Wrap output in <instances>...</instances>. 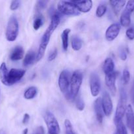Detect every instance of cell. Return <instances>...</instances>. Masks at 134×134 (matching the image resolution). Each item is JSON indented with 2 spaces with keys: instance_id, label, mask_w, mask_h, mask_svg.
<instances>
[{
  "instance_id": "836d02e7",
  "label": "cell",
  "mask_w": 134,
  "mask_h": 134,
  "mask_svg": "<svg viewBox=\"0 0 134 134\" xmlns=\"http://www.w3.org/2000/svg\"><path fill=\"white\" fill-rule=\"evenodd\" d=\"M20 5V1H17V0H15V1H13L11 3L10 5V9L11 10H15L19 7Z\"/></svg>"
},
{
  "instance_id": "8d00e7d4",
  "label": "cell",
  "mask_w": 134,
  "mask_h": 134,
  "mask_svg": "<svg viewBox=\"0 0 134 134\" xmlns=\"http://www.w3.org/2000/svg\"><path fill=\"white\" fill-rule=\"evenodd\" d=\"M30 116L28 114V113L24 114L23 116V119H22V123H23L24 124H27V123L28 122L29 120H30Z\"/></svg>"
},
{
  "instance_id": "74e56055",
  "label": "cell",
  "mask_w": 134,
  "mask_h": 134,
  "mask_svg": "<svg viewBox=\"0 0 134 134\" xmlns=\"http://www.w3.org/2000/svg\"><path fill=\"white\" fill-rule=\"evenodd\" d=\"M131 98H132V102L134 103V90L132 88V94H131Z\"/></svg>"
},
{
  "instance_id": "ffe728a7",
  "label": "cell",
  "mask_w": 134,
  "mask_h": 134,
  "mask_svg": "<svg viewBox=\"0 0 134 134\" xmlns=\"http://www.w3.org/2000/svg\"><path fill=\"white\" fill-rule=\"evenodd\" d=\"M37 54L34 51H30L28 52L25 56L24 59L23 61V65L24 66H28L32 64L36 60Z\"/></svg>"
},
{
  "instance_id": "9c48e42d",
  "label": "cell",
  "mask_w": 134,
  "mask_h": 134,
  "mask_svg": "<svg viewBox=\"0 0 134 134\" xmlns=\"http://www.w3.org/2000/svg\"><path fill=\"white\" fill-rule=\"evenodd\" d=\"M89 85L91 95L93 97H96L99 95L101 90V81L99 77L96 73L91 74L89 79Z\"/></svg>"
},
{
  "instance_id": "b9f144b4",
  "label": "cell",
  "mask_w": 134,
  "mask_h": 134,
  "mask_svg": "<svg viewBox=\"0 0 134 134\" xmlns=\"http://www.w3.org/2000/svg\"><path fill=\"white\" fill-rule=\"evenodd\" d=\"M133 90H134V84H133Z\"/></svg>"
},
{
  "instance_id": "ba28073f",
  "label": "cell",
  "mask_w": 134,
  "mask_h": 134,
  "mask_svg": "<svg viewBox=\"0 0 134 134\" xmlns=\"http://www.w3.org/2000/svg\"><path fill=\"white\" fill-rule=\"evenodd\" d=\"M25 73L26 71L24 69H14V68L10 69L8 73L7 86H11L18 82L24 77Z\"/></svg>"
},
{
  "instance_id": "277c9868",
  "label": "cell",
  "mask_w": 134,
  "mask_h": 134,
  "mask_svg": "<svg viewBox=\"0 0 134 134\" xmlns=\"http://www.w3.org/2000/svg\"><path fill=\"white\" fill-rule=\"evenodd\" d=\"M19 31V26L17 18L14 16H11L8 21L7 26L5 37L8 41H14L17 38Z\"/></svg>"
},
{
  "instance_id": "7c38bea8",
  "label": "cell",
  "mask_w": 134,
  "mask_h": 134,
  "mask_svg": "<svg viewBox=\"0 0 134 134\" xmlns=\"http://www.w3.org/2000/svg\"><path fill=\"white\" fill-rule=\"evenodd\" d=\"M120 31V26L118 23H114L110 25L105 33V37L108 41H112L118 37Z\"/></svg>"
},
{
  "instance_id": "d6a6232c",
  "label": "cell",
  "mask_w": 134,
  "mask_h": 134,
  "mask_svg": "<svg viewBox=\"0 0 134 134\" xmlns=\"http://www.w3.org/2000/svg\"><path fill=\"white\" fill-rule=\"evenodd\" d=\"M119 56L122 60H126L127 59V50L126 48L122 47L120 48Z\"/></svg>"
},
{
  "instance_id": "8fae6325",
  "label": "cell",
  "mask_w": 134,
  "mask_h": 134,
  "mask_svg": "<svg viewBox=\"0 0 134 134\" xmlns=\"http://www.w3.org/2000/svg\"><path fill=\"white\" fill-rule=\"evenodd\" d=\"M118 72L114 71L110 74L105 75V83L106 86L110 90V92L112 96H115L116 93V80L118 77Z\"/></svg>"
},
{
  "instance_id": "484cf974",
  "label": "cell",
  "mask_w": 134,
  "mask_h": 134,
  "mask_svg": "<svg viewBox=\"0 0 134 134\" xmlns=\"http://www.w3.org/2000/svg\"><path fill=\"white\" fill-rule=\"evenodd\" d=\"M43 18L42 16L38 15L36 16L34 20V23H33V27L35 30H38L40 28L41 26L43 25Z\"/></svg>"
},
{
  "instance_id": "f35d334b",
  "label": "cell",
  "mask_w": 134,
  "mask_h": 134,
  "mask_svg": "<svg viewBox=\"0 0 134 134\" xmlns=\"http://www.w3.org/2000/svg\"><path fill=\"white\" fill-rule=\"evenodd\" d=\"M0 134H6V133L3 129H1L0 130Z\"/></svg>"
},
{
  "instance_id": "7402d4cb",
  "label": "cell",
  "mask_w": 134,
  "mask_h": 134,
  "mask_svg": "<svg viewBox=\"0 0 134 134\" xmlns=\"http://www.w3.org/2000/svg\"><path fill=\"white\" fill-rule=\"evenodd\" d=\"M70 30L69 28H66L63 31L61 34L62 43H63V47L64 51H66L68 47V35H69Z\"/></svg>"
},
{
  "instance_id": "4316f807",
  "label": "cell",
  "mask_w": 134,
  "mask_h": 134,
  "mask_svg": "<svg viewBox=\"0 0 134 134\" xmlns=\"http://www.w3.org/2000/svg\"><path fill=\"white\" fill-rule=\"evenodd\" d=\"M106 10H107V7L105 4H100L97 7V10H96V15L99 18H101L106 13Z\"/></svg>"
},
{
  "instance_id": "f546056e",
  "label": "cell",
  "mask_w": 134,
  "mask_h": 134,
  "mask_svg": "<svg viewBox=\"0 0 134 134\" xmlns=\"http://www.w3.org/2000/svg\"><path fill=\"white\" fill-rule=\"evenodd\" d=\"M130 79V71L127 69H124L123 71V73H122V80H123V82L125 85H127L129 82Z\"/></svg>"
},
{
  "instance_id": "4fadbf2b",
  "label": "cell",
  "mask_w": 134,
  "mask_h": 134,
  "mask_svg": "<svg viewBox=\"0 0 134 134\" xmlns=\"http://www.w3.org/2000/svg\"><path fill=\"white\" fill-rule=\"evenodd\" d=\"M78 10L82 13H88L90 11L93 5V2L91 0L87 1H72Z\"/></svg>"
},
{
  "instance_id": "5b68a950",
  "label": "cell",
  "mask_w": 134,
  "mask_h": 134,
  "mask_svg": "<svg viewBox=\"0 0 134 134\" xmlns=\"http://www.w3.org/2000/svg\"><path fill=\"white\" fill-rule=\"evenodd\" d=\"M57 9L60 13L67 16H78L80 14L72 1H60L57 4Z\"/></svg>"
},
{
  "instance_id": "e575fe53",
  "label": "cell",
  "mask_w": 134,
  "mask_h": 134,
  "mask_svg": "<svg viewBox=\"0 0 134 134\" xmlns=\"http://www.w3.org/2000/svg\"><path fill=\"white\" fill-rule=\"evenodd\" d=\"M56 55H57V50H56V48H55L53 51L50 52L48 56V61L51 62L55 60L56 57Z\"/></svg>"
},
{
  "instance_id": "7a4b0ae2",
  "label": "cell",
  "mask_w": 134,
  "mask_h": 134,
  "mask_svg": "<svg viewBox=\"0 0 134 134\" xmlns=\"http://www.w3.org/2000/svg\"><path fill=\"white\" fill-rule=\"evenodd\" d=\"M83 81V74L81 71L76 70L71 76L69 92L66 95L68 100H74L77 97Z\"/></svg>"
},
{
  "instance_id": "e0dca14e",
  "label": "cell",
  "mask_w": 134,
  "mask_h": 134,
  "mask_svg": "<svg viewBox=\"0 0 134 134\" xmlns=\"http://www.w3.org/2000/svg\"><path fill=\"white\" fill-rule=\"evenodd\" d=\"M102 69H103V71L105 73V75H106L110 74V73L114 72V63L112 59L110 58H107L105 60L103 64V67H102Z\"/></svg>"
},
{
  "instance_id": "30bf717a",
  "label": "cell",
  "mask_w": 134,
  "mask_h": 134,
  "mask_svg": "<svg viewBox=\"0 0 134 134\" xmlns=\"http://www.w3.org/2000/svg\"><path fill=\"white\" fill-rule=\"evenodd\" d=\"M101 103H102L104 114L106 116H110L113 110L112 102L110 95L105 91L103 92V95L101 99Z\"/></svg>"
},
{
  "instance_id": "6da1fadb",
  "label": "cell",
  "mask_w": 134,
  "mask_h": 134,
  "mask_svg": "<svg viewBox=\"0 0 134 134\" xmlns=\"http://www.w3.org/2000/svg\"><path fill=\"white\" fill-rule=\"evenodd\" d=\"M60 22V15L57 12L55 11L51 14V21L50 22L49 26H48L47 29L42 36L41 39L40 44H39V48H38V53H37L36 61H39L44 56L46 48L49 44L51 36L53 34V31H55L58 27Z\"/></svg>"
},
{
  "instance_id": "52a82bcc",
  "label": "cell",
  "mask_w": 134,
  "mask_h": 134,
  "mask_svg": "<svg viewBox=\"0 0 134 134\" xmlns=\"http://www.w3.org/2000/svg\"><path fill=\"white\" fill-rule=\"evenodd\" d=\"M71 74L69 71L64 70L60 73L59 77V86L60 91L66 95L69 92L70 85Z\"/></svg>"
},
{
  "instance_id": "44dd1931",
  "label": "cell",
  "mask_w": 134,
  "mask_h": 134,
  "mask_svg": "<svg viewBox=\"0 0 134 134\" xmlns=\"http://www.w3.org/2000/svg\"><path fill=\"white\" fill-rule=\"evenodd\" d=\"M8 73H9V71H8L5 63H1V65H0V79H1V82L5 86H7Z\"/></svg>"
},
{
  "instance_id": "2e32d148",
  "label": "cell",
  "mask_w": 134,
  "mask_h": 134,
  "mask_svg": "<svg viewBox=\"0 0 134 134\" xmlns=\"http://www.w3.org/2000/svg\"><path fill=\"white\" fill-rule=\"evenodd\" d=\"M24 57V49L20 46L14 47L10 54V59L13 61H18Z\"/></svg>"
},
{
  "instance_id": "9a60e30c",
  "label": "cell",
  "mask_w": 134,
  "mask_h": 134,
  "mask_svg": "<svg viewBox=\"0 0 134 134\" xmlns=\"http://www.w3.org/2000/svg\"><path fill=\"white\" fill-rule=\"evenodd\" d=\"M126 123L129 129L131 130L134 128V112L131 105H127L126 111Z\"/></svg>"
},
{
  "instance_id": "4dcf8cb0",
  "label": "cell",
  "mask_w": 134,
  "mask_h": 134,
  "mask_svg": "<svg viewBox=\"0 0 134 134\" xmlns=\"http://www.w3.org/2000/svg\"><path fill=\"white\" fill-rule=\"evenodd\" d=\"M76 108L79 110V111H81L84 109L85 107V103H84V101L81 99V97L78 96L76 100Z\"/></svg>"
},
{
  "instance_id": "ac0fdd59",
  "label": "cell",
  "mask_w": 134,
  "mask_h": 134,
  "mask_svg": "<svg viewBox=\"0 0 134 134\" xmlns=\"http://www.w3.org/2000/svg\"><path fill=\"white\" fill-rule=\"evenodd\" d=\"M109 3H110V5H111L114 13L116 15H118L120 12L121 11V10L122 9V8L126 5V1H123V0H118V1L113 0V1H110Z\"/></svg>"
},
{
  "instance_id": "3957f363",
  "label": "cell",
  "mask_w": 134,
  "mask_h": 134,
  "mask_svg": "<svg viewBox=\"0 0 134 134\" xmlns=\"http://www.w3.org/2000/svg\"><path fill=\"white\" fill-rule=\"evenodd\" d=\"M127 94L123 88H121L120 91V98L118 101V105L116 110L115 116H114V123L121 121L126 113V108H127Z\"/></svg>"
},
{
  "instance_id": "60d3db41",
  "label": "cell",
  "mask_w": 134,
  "mask_h": 134,
  "mask_svg": "<svg viewBox=\"0 0 134 134\" xmlns=\"http://www.w3.org/2000/svg\"><path fill=\"white\" fill-rule=\"evenodd\" d=\"M131 134H134V128L131 130Z\"/></svg>"
},
{
  "instance_id": "d590c367",
  "label": "cell",
  "mask_w": 134,
  "mask_h": 134,
  "mask_svg": "<svg viewBox=\"0 0 134 134\" xmlns=\"http://www.w3.org/2000/svg\"><path fill=\"white\" fill-rule=\"evenodd\" d=\"M32 134H45V131L44 128H43V126H39L37 127Z\"/></svg>"
},
{
  "instance_id": "d4e9b609",
  "label": "cell",
  "mask_w": 134,
  "mask_h": 134,
  "mask_svg": "<svg viewBox=\"0 0 134 134\" xmlns=\"http://www.w3.org/2000/svg\"><path fill=\"white\" fill-rule=\"evenodd\" d=\"M115 124L116 126V131L114 134H127L126 128L122 120L117 122L115 123Z\"/></svg>"
},
{
  "instance_id": "d6986e66",
  "label": "cell",
  "mask_w": 134,
  "mask_h": 134,
  "mask_svg": "<svg viewBox=\"0 0 134 134\" xmlns=\"http://www.w3.org/2000/svg\"><path fill=\"white\" fill-rule=\"evenodd\" d=\"M131 13L125 10L122 13L120 16V24L123 27H128L131 24Z\"/></svg>"
},
{
  "instance_id": "cb8c5ba5",
  "label": "cell",
  "mask_w": 134,
  "mask_h": 134,
  "mask_svg": "<svg viewBox=\"0 0 134 134\" xmlns=\"http://www.w3.org/2000/svg\"><path fill=\"white\" fill-rule=\"evenodd\" d=\"M83 42L80 37L74 36L72 39V47L74 51H80L82 47Z\"/></svg>"
},
{
  "instance_id": "f1b7e54d",
  "label": "cell",
  "mask_w": 134,
  "mask_h": 134,
  "mask_svg": "<svg viewBox=\"0 0 134 134\" xmlns=\"http://www.w3.org/2000/svg\"><path fill=\"white\" fill-rule=\"evenodd\" d=\"M47 1H38L35 5V10L37 12L40 11L46 7L47 5Z\"/></svg>"
},
{
  "instance_id": "1f68e13d",
  "label": "cell",
  "mask_w": 134,
  "mask_h": 134,
  "mask_svg": "<svg viewBox=\"0 0 134 134\" xmlns=\"http://www.w3.org/2000/svg\"><path fill=\"white\" fill-rule=\"evenodd\" d=\"M126 35L127 37L130 40H133L134 39V26L130 27L126 30Z\"/></svg>"
},
{
  "instance_id": "5bb4252c",
  "label": "cell",
  "mask_w": 134,
  "mask_h": 134,
  "mask_svg": "<svg viewBox=\"0 0 134 134\" xmlns=\"http://www.w3.org/2000/svg\"><path fill=\"white\" fill-rule=\"evenodd\" d=\"M94 109L95 113L96 118L97 121L99 123H102L103 120L104 112L102 107V103H101V98H99L95 101L94 102Z\"/></svg>"
},
{
  "instance_id": "ab89813d",
  "label": "cell",
  "mask_w": 134,
  "mask_h": 134,
  "mask_svg": "<svg viewBox=\"0 0 134 134\" xmlns=\"http://www.w3.org/2000/svg\"><path fill=\"white\" fill-rule=\"evenodd\" d=\"M28 130L27 129V128H26L25 130H24L23 131V133H22V134H28Z\"/></svg>"
},
{
  "instance_id": "83f0119b",
  "label": "cell",
  "mask_w": 134,
  "mask_h": 134,
  "mask_svg": "<svg viewBox=\"0 0 134 134\" xmlns=\"http://www.w3.org/2000/svg\"><path fill=\"white\" fill-rule=\"evenodd\" d=\"M64 127L66 130V134H75L73 131L72 125L69 120H65L64 121Z\"/></svg>"
},
{
  "instance_id": "7bdbcfd3",
  "label": "cell",
  "mask_w": 134,
  "mask_h": 134,
  "mask_svg": "<svg viewBox=\"0 0 134 134\" xmlns=\"http://www.w3.org/2000/svg\"><path fill=\"white\" fill-rule=\"evenodd\" d=\"M47 134H51V133H47Z\"/></svg>"
},
{
  "instance_id": "8992f818",
  "label": "cell",
  "mask_w": 134,
  "mask_h": 134,
  "mask_svg": "<svg viewBox=\"0 0 134 134\" xmlns=\"http://www.w3.org/2000/svg\"><path fill=\"white\" fill-rule=\"evenodd\" d=\"M45 122L47 125L48 132L51 134H59L60 133V126L57 120L53 114L49 111H46L43 115Z\"/></svg>"
},
{
  "instance_id": "603a6c76",
  "label": "cell",
  "mask_w": 134,
  "mask_h": 134,
  "mask_svg": "<svg viewBox=\"0 0 134 134\" xmlns=\"http://www.w3.org/2000/svg\"><path fill=\"white\" fill-rule=\"evenodd\" d=\"M36 94L37 88L35 86H31L25 91L24 94V97L26 99H32L35 98Z\"/></svg>"
}]
</instances>
